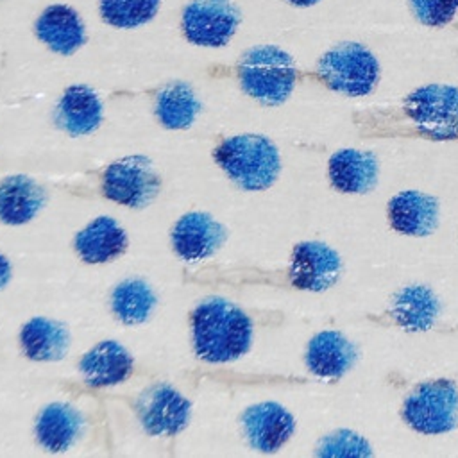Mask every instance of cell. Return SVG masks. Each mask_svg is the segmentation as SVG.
I'll use <instances>...</instances> for the list:
<instances>
[{
  "label": "cell",
  "mask_w": 458,
  "mask_h": 458,
  "mask_svg": "<svg viewBox=\"0 0 458 458\" xmlns=\"http://www.w3.org/2000/svg\"><path fill=\"white\" fill-rule=\"evenodd\" d=\"M193 345L199 358L222 363L243 356L252 342V322L233 302L211 297L191 315Z\"/></svg>",
  "instance_id": "6da1fadb"
},
{
  "label": "cell",
  "mask_w": 458,
  "mask_h": 458,
  "mask_svg": "<svg viewBox=\"0 0 458 458\" xmlns=\"http://www.w3.org/2000/svg\"><path fill=\"white\" fill-rule=\"evenodd\" d=\"M215 161L243 190L258 191L274 184L281 170L276 145L259 134H240L215 148Z\"/></svg>",
  "instance_id": "7a4b0ae2"
},
{
  "label": "cell",
  "mask_w": 458,
  "mask_h": 458,
  "mask_svg": "<svg viewBox=\"0 0 458 458\" xmlns=\"http://www.w3.org/2000/svg\"><path fill=\"white\" fill-rule=\"evenodd\" d=\"M238 72L243 91L267 106L283 104L297 81V68L290 54L272 45L245 52Z\"/></svg>",
  "instance_id": "3957f363"
},
{
  "label": "cell",
  "mask_w": 458,
  "mask_h": 458,
  "mask_svg": "<svg viewBox=\"0 0 458 458\" xmlns=\"http://www.w3.org/2000/svg\"><path fill=\"white\" fill-rule=\"evenodd\" d=\"M317 73L329 89L347 97H365L379 81V63L361 43L344 41L320 57Z\"/></svg>",
  "instance_id": "277c9868"
},
{
  "label": "cell",
  "mask_w": 458,
  "mask_h": 458,
  "mask_svg": "<svg viewBox=\"0 0 458 458\" xmlns=\"http://www.w3.org/2000/svg\"><path fill=\"white\" fill-rule=\"evenodd\" d=\"M401 109L417 136L435 141L458 140V88L422 86L403 100Z\"/></svg>",
  "instance_id": "5b68a950"
},
{
  "label": "cell",
  "mask_w": 458,
  "mask_h": 458,
  "mask_svg": "<svg viewBox=\"0 0 458 458\" xmlns=\"http://www.w3.org/2000/svg\"><path fill=\"white\" fill-rule=\"evenodd\" d=\"M401 417L417 433H449L458 424V386L449 379H429L415 385L404 397Z\"/></svg>",
  "instance_id": "8992f818"
},
{
  "label": "cell",
  "mask_w": 458,
  "mask_h": 458,
  "mask_svg": "<svg viewBox=\"0 0 458 458\" xmlns=\"http://www.w3.org/2000/svg\"><path fill=\"white\" fill-rule=\"evenodd\" d=\"M161 181L145 156H127L107 166L102 179L104 195L118 204L129 208L148 206L157 191Z\"/></svg>",
  "instance_id": "52a82bcc"
},
{
  "label": "cell",
  "mask_w": 458,
  "mask_h": 458,
  "mask_svg": "<svg viewBox=\"0 0 458 458\" xmlns=\"http://www.w3.org/2000/svg\"><path fill=\"white\" fill-rule=\"evenodd\" d=\"M238 23L240 13L231 0H191L182 13L184 36L200 47L225 45Z\"/></svg>",
  "instance_id": "ba28073f"
},
{
  "label": "cell",
  "mask_w": 458,
  "mask_h": 458,
  "mask_svg": "<svg viewBox=\"0 0 458 458\" xmlns=\"http://www.w3.org/2000/svg\"><path fill=\"white\" fill-rule=\"evenodd\" d=\"M136 411L148 435L170 437L188 424L190 401L170 385H154L140 394Z\"/></svg>",
  "instance_id": "9c48e42d"
},
{
  "label": "cell",
  "mask_w": 458,
  "mask_h": 458,
  "mask_svg": "<svg viewBox=\"0 0 458 458\" xmlns=\"http://www.w3.org/2000/svg\"><path fill=\"white\" fill-rule=\"evenodd\" d=\"M288 272L295 288L324 292L340 279L342 258L322 242H301L292 252Z\"/></svg>",
  "instance_id": "30bf717a"
},
{
  "label": "cell",
  "mask_w": 458,
  "mask_h": 458,
  "mask_svg": "<svg viewBox=\"0 0 458 458\" xmlns=\"http://www.w3.org/2000/svg\"><path fill=\"white\" fill-rule=\"evenodd\" d=\"M242 424L247 442L261 453H276L281 449L295 429L292 413L274 401L258 403L247 408Z\"/></svg>",
  "instance_id": "8fae6325"
},
{
  "label": "cell",
  "mask_w": 458,
  "mask_h": 458,
  "mask_svg": "<svg viewBox=\"0 0 458 458\" xmlns=\"http://www.w3.org/2000/svg\"><path fill=\"white\" fill-rule=\"evenodd\" d=\"M440 313V302L435 292L426 284H406L397 290L386 308V324L404 331H428L435 326Z\"/></svg>",
  "instance_id": "7c38bea8"
},
{
  "label": "cell",
  "mask_w": 458,
  "mask_h": 458,
  "mask_svg": "<svg viewBox=\"0 0 458 458\" xmlns=\"http://www.w3.org/2000/svg\"><path fill=\"white\" fill-rule=\"evenodd\" d=\"M358 360L356 345L340 331L317 333L306 349L308 370L326 381L340 379Z\"/></svg>",
  "instance_id": "4fadbf2b"
},
{
  "label": "cell",
  "mask_w": 458,
  "mask_h": 458,
  "mask_svg": "<svg viewBox=\"0 0 458 458\" xmlns=\"http://www.w3.org/2000/svg\"><path fill=\"white\" fill-rule=\"evenodd\" d=\"M386 215L394 231L408 236H428L438 227V200L433 195L406 190L388 200Z\"/></svg>",
  "instance_id": "5bb4252c"
},
{
  "label": "cell",
  "mask_w": 458,
  "mask_h": 458,
  "mask_svg": "<svg viewBox=\"0 0 458 458\" xmlns=\"http://www.w3.org/2000/svg\"><path fill=\"white\" fill-rule=\"evenodd\" d=\"M225 240V229L208 213H186L172 231L175 252L186 261L211 256Z\"/></svg>",
  "instance_id": "9a60e30c"
},
{
  "label": "cell",
  "mask_w": 458,
  "mask_h": 458,
  "mask_svg": "<svg viewBox=\"0 0 458 458\" xmlns=\"http://www.w3.org/2000/svg\"><path fill=\"white\" fill-rule=\"evenodd\" d=\"M379 175L377 159L372 152L340 148L327 161V177L342 193H369L376 188Z\"/></svg>",
  "instance_id": "2e32d148"
},
{
  "label": "cell",
  "mask_w": 458,
  "mask_h": 458,
  "mask_svg": "<svg viewBox=\"0 0 458 458\" xmlns=\"http://www.w3.org/2000/svg\"><path fill=\"white\" fill-rule=\"evenodd\" d=\"M102 122V102L98 95L82 84L70 86L57 107H55V123L72 136L89 134L98 129Z\"/></svg>",
  "instance_id": "e0dca14e"
},
{
  "label": "cell",
  "mask_w": 458,
  "mask_h": 458,
  "mask_svg": "<svg viewBox=\"0 0 458 458\" xmlns=\"http://www.w3.org/2000/svg\"><path fill=\"white\" fill-rule=\"evenodd\" d=\"M81 370L89 386H111L129 377L132 370V358L122 344L104 340L84 354L81 360Z\"/></svg>",
  "instance_id": "ac0fdd59"
},
{
  "label": "cell",
  "mask_w": 458,
  "mask_h": 458,
  "mask_svg": "<svg viewBox=\"0 0 458 458\" xmlns=\"http://www.w3.org/2000/svg\"><path fill=\"white\" fill-rule=\"evenodd\" d=\"M38 38L54 52L70 55L86 39L81 16L68 5L55 4L43 11L36 21Z\"/></svg>",
  "instance_id": "d6986e66"
},
{
  "label": "cell",
  "mask_w": 458,
  "mask_h": 458,
  "mask_svg": "<svg viewBox=\"0 0 458 458\" xmlns=\"http://www.w3.org/2000/svg\"><path fill=\"white\" fill-rule=\"evenodd\" d=\"M84 428L82 413L68 403H52L43 408L36 422L38 442L54 453L70 449Z\"/></svg>",
  "instance_id": "ffe728a7"
},
{
  "label": "cell",
  "mask_w": 458,
  "mask_h": 458,
  "mask_svg": "<svg viewBox=\"0 0 458 458\" xmlns=\"http://www.w3.org/2000/svg\"><path fill=\"white\" fill-rule=\"evenodd\" d=\"M43 186L27 175H11L0 182V220L11 225L27 224L43 208Z\"/></svg>",
  "instance_id": "44dd1931"
},
{
  "label": "cell",
  "mask_w": 458,
  "mask_h": 458,
  "mask_svg": "<svg viewBox=\"0 0 458 458\" xmlns=\"http://www.w3.org/2000/svg\"><path fill=\"white\" fill-rule=\"evenodd\" d=\"M79 256L88 263H106L127 249V234L111 216L95 218L75 238Z\"/></svg>",
  "instance_id": "7402d4cb"
},
{
  "label": "cell",
  "mask_w": 458,
  "mask_h": 458,
  "mask_svg": "<svg viewBox=\"0 0 458 458\" xmlns=\"http://www.w3.org/2000/svg\"><path fill=\"white\" fill-rule=\"evenodd\" d=\"M20 340L27 358L36 361H57L70 347L68 329L61 322L43 317L30 318L20 333Z\"/></svg>",
  "instance_id": "603a6c76"
},
{
  "label": "cell",
  "mask_w": 458,
  "mask_h": 458,
  "mask_svg": "<svg viewBox=\"0 0 458 458\" xmlns=\"http://www.w3.org/2000/svg\"><path fill=\"white\" fill-rule=\"evenodd\" d=\"M200 111L195 91L186 82H172L157 93L156 114L166 129L190 127Z\"/></svg>",
  "instance_id": "cb8c5ba5"
},
{
  "label": "cell",
  "mask_w": 458,
  "mask_h": 458,
  "mask_svg": "<svg viewBox=\"0 0 458 458\" xmlns=\"http://www.w3.org/2000/svg\"><path fill=\"white\" fill-rule=\"evenodd\" d=\"M156 306L152 288L141 279L122 281L113 292V311L125 324H141Z\"/></svg>",
  "instance_id": "d4e9b609"
},
{
  "label": "cell",
  "mask_w": 458,
  "mask_h": 458,
  "mask_svg": "<svg viewBox=\"0 0 458 458\" xmlns=\"http://www.w3.org/2000/svg\"><path fill=\"white\" fill-rule=\"evenodd\" d=\"M159 0H100L104 21L113 27L131 29L143 25L157 13Z\"/></svg>",
  "instance_id": "484cf974"
},
{
  "label": "cell",
  "mask_w": 458,
  "mask_h": 458,
  "mask_svg": "<svg viewBox=\"0 0 458 458\" xmlns=\"http://www.w3.org/2000/svg\"><path fill=\"white\" fill-rule=\"evenodd\" d=\"M317 456H372L370 444L352 429L340 428L326 435L315 451Z\"/></svg>",
  "instance_id": "4316f807"
},
{
  "label": "cell",
  "mask_w": 458,
  "mask_h": 458,
  "mask_svg": "<svg viewBox=\"0 0 458 458\" xmlns=\"http://www.w3.org/2000/svg\"><path fill=\"white\" fill-rule=\"evenodd\" d=\"M417 20L429 27H442L453 20L458 11V0H410Z\"/></svg>",
  "instance_id": "83f0119b"
},
{
  "label": "cell",
  "mask_w": 458,
  "mask_h": 458,
  "mask_svg": "<svg viewBox=\"0 0 458 458\" xmlns=\"http://www.w3.org/2000/svg\"><path fill=\"white\" fill-rule=\"evenodd\" d=\"M11 279V265L9 261L0 254V290L9 283Z\"/></svg>",
  "instance_id": "f1b7e54d"
},
{
  "label": "cell",
  "mask_w": 458,
  "mask_h": 458,
  "mask_svg": "<svg viewBox=\"0 0 458 458\" xmlns=\"http://www.w3.org/2000/svg\"><path fill=\"white\" fill-rule=\"evenodd\" d=\"M288 2L293 4V5H299V7H310V5H313V4H317L320 0H288Z\"/></svg>",
  "instance_id": "f546056e"
}]
</instances>
